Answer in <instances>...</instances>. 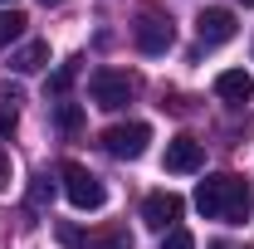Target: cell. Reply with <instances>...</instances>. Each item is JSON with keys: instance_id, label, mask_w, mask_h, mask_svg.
Masks as SVG:
<instances>
[{"instance_id": "cell-1", "label": "cell", "mask_w": 254, "mask_h": 249, "mask_svg": "<svg viewBox=\"0 0 254 249\" xmlns=\"http://www.w3.org/2000/svg\"><path fill=\"white\" fill-rule=\"evenodd\" d=\"M195 210L205 220H225V225H245L250 215V186H245V176H205L200 186H195Z\"/></svg>"}, {"instance_id": "cell-2", "label": "cell", "mask_w": 254, "mask_h": 249, "mask_svg": "<svg viewBox=\"0 0 254 249\" xmlns=\"http://www.w3.org/2000/svg\"><path fill=\"white\" fill-rule=\"evenodd\" d=\"M59 181H64V195H68V205H73V210H103L108 186L98 181L88 166H78V161H64V166H59Z\"/></svg>"}, {"instance_id": "cell-3", "label": "cell", "mask_w": 254, "mask_h": 249, "mask_svg": "<svg viewBox=\"0 0 254 249\" xmlns=\"http://www.w3.org/2000/svg\"><path fill=\"white\" fill-rule=\"evenodd\" d=\"M147 142H152V127L147 123H118V127L103 132V152L118 156V161H137L147 152Z\"/></svg>"}, {"instance_id": "cell-4", "label": "cell", "mask_w": 254, "mask_h": 249, "mask_svg": "<svg viewBox=\"0 0 254 249\" xmlns=\"http://www.w3.org/2000/svg\"><path fill=\"white\" fill-rule=\"evenodd\" d=\"M88 98H93L98 108H108V113H118L132 103V78L118 73V68H98L93 78H88Z\"/></svg>"}, {"instance_id": "cell-5", "label": "cell", "mask_w": 254, "mask_h": 249, "mask_svg": "<svg viewBox=\"0 0 254 249\" xmlns=\"http://www.w3.org/2000/svg\"><path fill=\"white\" fill-rule=\"evenodd\" d=\"M171 39H176V30H171V20L166 15H157V10H147V15H137V25H132V44L142 49V54H166L171 49Z\"/></svg>"}, {"instance_id": "cell-6", "label": "cell", "mask_w": 254, "mask_h": 249, "mask_svg": "<svg viewBox=\"0 0 254 249\" xmlns=\"http://www.w3.org/2000/svg\"><path fill=\"white\" fill-rule=\"evenodd\" d=\"M181 210H186V205H181V195H171V190H152V195L142 200V220H147L152 230H161V235L176 230Z\"/></svg>"}, {"instance_id": "cell-7", "label": "cell", "mask_w": 254, "mask_h": 249, "mask_svg": "<svg viewBox=\"0 0 254 249\" xmlns=\"http://www.w3.org/2000/svg\"><path fill=\"white\" fill-rule=\"evenodd\" d=\"M195 34H200V44H230L240 34V20H235V10H200Z\"/></svg>"}, {"instance_id": "cell-8", "label": "cell", "mask_w": 254, "mask_h": 249, "mask_svg": "<svg viewBox=\"0 0 254 249\" xmlns=\"http://www.w3.org/2000/svg\"><path fill=\"white\" fill-rule=\"evenodd\" d=\"M200 166H205V147H200L195 137H171V142H166V171L190 176V171H200Z\"/></svg>"}, {"instance_id": "cell-9", "label": "cell", "mask_w": 254, "mask_h": 249, "mask_svg": "<svg viewBox=\"0 0 254 249\" xmlns=\"http://www.w3.org/2000/svg\"><path fill=\"white\" fill-rule=\"evenodd\" d=\"M215 93L225 98V103H235V108H245L254 98V78L245 73V68H225L220 78H215Z\"/></svg>"}, {"instance_id": "cell-10", "label": "cell", "mask_w": 254, "mask_h": 249, "mask_svg": "<svg viewBox=\"0 0 254 249\" xmlns=\"http://www.w3.org/2000/svg\"><path fill=\"white\" fill-rule=\"evenodd\" d=\"M44 63H49V44H44V39H30L25 49H15L10 68H15V73H39Z\"/></svg>"}, {"instance_id": "cell-11", "label": "cell", "mask_w": 254, "mask_h": 249, "mask_svg": "<svg viewBox=\"0 0 254 249\" xmlns=\"http://www.w3.org/2000/svg\"><path fill=\"white\" fill-rule=\"evenodd\" d=\"M83 249H132V235H127L123 225H108V230H98L83 240Z\"/></svg>"}, {"instance_id": "cell-12", "label": "cell", "mask_w": 254, "mask_h": 249, "mask_svg": "<svg viewBox=\"0 0 254 249\" xmlns=\"http://www.w3.org/2000/svg\"><path fill=\"white\" fill-rule=\"evenodd\" d=\"M25 25H30V20H25L20 10H0V49H5V44H15V39L25 34Z\"/></svg>"}, {"instance_id": "cell-13", "label": "cell", "mask_w": 254, "mask_h": 249, "mask_svg": "<svg viewBox=\"0 0 254 249\" xmlns=\"http://www.w3.org/2000/svg\"><path fill=\"white\" fill-rule=\"evenodd\" d=\"M20 103H25L20 88H5V108H0V132H5V137L15 132V123H20Z\"/></svg>"}, {"instance_id": "cell-14", "label": "cell", "mask_w": 254, "mask_h": 249, "mask_svg": "<svg viewBox=\"0 0 254 249\" xmlns=\"http://www.w3.org/2000/svg\"><path fill=\"white\" fill-rule=\"evenodd\" d=\"M54 123H59L64 132H78V127H83V108H78V103H68V98H64L59 108H54Z\"/></svg>"}, {"instance_id": "cell-15", "label": "cell", "mask_w": 254, "mask_h": 249, "mask_svg": "<svg viewBox=\"0 0 254 249\" xmlns=\"http://www.w3.org/2000/svg\"><path fill=\"white\" fill-rule=\"evenodd\" d=\"M161 249H195V240H190V230H166V240H161Z\"/></svg>"}, {"instance_id": "cell-16", "label": "cell", "mask_w": 254, "mask_h": 249, "mask_svg": "<svg viewBox=\"0 0 254 249\" xmlns=\"http://www.w3.org/2000/svg\"><path fill=\"white\" fill-rule=\"evenodd\" d=\"M73 73H78L73 63H59V68H54V78H49V88H54V93H68V83H73Z\"/></svg>"}, {"instance_id": "cell-17", "label": "cell", "mask_w": 254, "mask_h": 249, "mask_svg": "<svg viewBox=\"0 0 254 249\" xmlns=\"http://www.w3.org/2000/svg\"><path fill=\"white\" fill-rule=\"evenodd\" d=\"M49 195H54V181H49V176H34V186H30V205H44Z\"/></svg>"}, {"instance_id": "cell-18", "label": "cell", "mask_w": 254, "mask_h": 249, "mask_svg": "<svg viewBox=\"0 0 254 249\" xmlns=\"http://www.w3.org/2000/svg\"><path fill=\"white\" fill-rule=\"evenodd\" d=\"M59 240H64V245H83V235H78V225H59Z\"/></svg>"}, {"instance_id": "cell-19", "label": "cell", "mask_w": 254, "mask_h": 249, "mask_svg": "<svg viewBox=\"0 0 254 249\" xmlns=\"http://www.w3.org/2000/svg\"><path fill=\"white\" fill-rule=\"evenodd\" d=\"M10 186V156H5V147H0V190Z\"/></svg>"}, {"instance_id": "cell-20", "label": "cell", "mask_w": 254, "mask_h": 249, "mask_svg": "<svg viewBox=\"0 0 254 249\" xmlns=\"http://www.w3.org/2000/svg\"><path fill=\"white\" fill-rule=\"evenodd\" d=\"M39 5H44V10H49V5H64V0H39Z\"/></svg>"}, {"instance_id": "cell-21", "label": "cell", "mask_w": 254, "mask_h": 249, "mask_svg": "<svg viewBox=\"0 0 254 249\" xmlns=\"http://www.w3.org/2000/svg\"><path fill=\"white\" fill-rule=\"evenodd\" d=\"M240 5H250V10H254V0H240Z\"/></svg>"}, {"instance_id": "cell-22", "label": "cell", "mask_w": 254, "mask_h": 249, "mask_svg": "<svg viewBox=\"0 0 254 249\" xmlns=\"http://www.w3.org/2000/svg\"><path fill=\"white\" fill-rule=\"evenodd\" d=\"M0 5H15V0H0Z\"/></svg>"}, {"instance_id": "cell-23", "label": "cell", "mask_w": 254, "mask_h": 249, "mask_svg": "<svg viewBox=\"0 0 254 249\" xmlns=\"http://www.w3.org/2000/svg\"><path fill=\"white\" fill-rule=\"evenodd\" d=\"M215 249H225V245H215Z\"/></svg>"}]
</instances>
